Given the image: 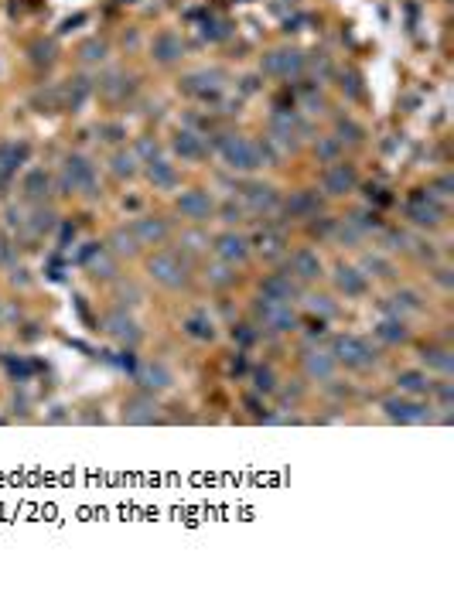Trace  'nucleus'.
I'll return each mask as SVG.
<instances>
[{
    "instance_id": "nucleus-19",
    "label": "nucleus",
    "mask_w": 454,
    "mask_h": 597,
    "mask_svg": "<svg viewBox=\"0 0 454 597\" xmlns=\"http://www.w3.org/2000/svg\"><path fill=\"white\" fill-rule=\"evenodd\" d=\"M151 55H154V62H160V65H171V62H178L184 55V44L178 34H171V31H164V34H158L154 38V44H151Z\"/></svg>"
},
{
    "instance_id": "nucleus-14",
    "label": "nucleus",
    "mask_w": 454,
    "mask_h": 597,
    "mask_svg": "<svg viewBox=\"0 0 454 597\" xmlns=\"http://www.w3.org/2000/svg\"><path fill=\"white\" fill-rule=\"evenodd\" d=\"M106 334L116 338V341H123V345H137V338H140V328H137V321L130 314H123V310H113L106 321Z\"/></svg>"
},
{
    "instance_id": "nucleus-40",
    "label": "nucleus",
    "mask_w": 454,
    "mask_h": 597,
    "mask_svg": "<svg viewBox=\"0 0 454 597\" xmlns=\"http://www.w3.org/2000/svg\"><path fill=\"white\" fill-rule=\"evenodd\" d=\"M308 308L315 310V314H321V318H332V314H335V304H332L328 297H308Z\"/></svg>"
},
{
    "instance_id": "nucleus-39",
    "label": "nucleus",
    "mask_w": 454,
    "mask_h": 597,
    "mask_svg": "<svg viewBox=\"0 0 454 597\" xmlns=\"http://www.w3.org/2000/svg\"><path fill=\"white\" fill-rule=\"evenodd\" d=\"M82 58H86V62H99V58H106V44H103V42H86V44H82Z\"/></svg>"
},
{
    "instance_id": "nucleus-23",
    "label": "nucleus",
    "mask_w": 454,
    "mask_h": 597,
    "mask_svg": "<svg viewBox=\"0 0 454 597\" xmlns=\"http://www.w3.org/2000/svg\"><path fill=\"white\" fill-rule=\"evenodd\" d=\"M396 386H400V393H407V396H427V393L434 389V382L427 379V372H420V369L400 372V376H396Z\"/></svg>"
},
{
    "instance_id": "nucleus-25",
    "label": "nucleus",
    "mask_w": 454,
    "mask_h": 597,
    "mask_svg": "<svg viewBox=\"0 0 454 597\" xmlns=\"http://www.w3.org/2000/svg\"><path fill=\"white\" fill-rule=\"evenodd\" d=\"M123 417L130 423H154L158 420V403L154 399H134V403H127Z\"/></svg>"
},
{
    "instance_id": "nucleus-41",
    "label": "nucleus",
    "mask_w": 454,
    "mask_h": 597,
    "mask_svg": "<svg viewBox=\"0 0 454 597\" xmlns=\"http://www.w3.org/2000/svg\"><path fill=\"white\" fill-rule=\"evenodd\" d=\"M339 140H352V144H359V140H362V130H359V127H355V123H352V120H341L339 123Z\"/></svg>"
},
{
    "instance_id": "nucleus-17",
    "label": "nucleus",
    "mask_w": 454,
    "mask_h": 597,
    "mask_svg": "<svg viewBox=\"0 0 454 597\" xmlns=\"http://www.w3.org/2000/svg\"><path fill=\"white\" fill-rule=\"evenodd\" d=\"M335 287H339L345 297H362L369 284H365L362 270H355V266H348V263H339L335 266Z\"/></svg>"
},
{
    "instance_id": "nucleus-15",
    "label": "nucleus",
    "mask_w": 454,
    "mask_h": 597,
    "mask_svg": "<svg viewBox=\"0 0 454 597\" xmlns=\"http://www.w3.org/2000/svg\"><path fill=\"white\" fill-rule=\"evenodd\" d=\"M137 236V243L140 246H160L168 239V222L164 219H154V215H144V219L134 222V229H130Z\"/></svg>"
},
{
    "instance_id": "nucleus-2",
    "label": "nucleus",
    "mask_w": 454,
    "mask_h": 597,
    "mask_svg": "<svg viewBox=\"0 0 454 597\" xmlns=\"http://www.w3.org/2000/svg\"><path fill=\"white\" fill-rule=\"evenodd\" d=\"M253 314H256L260 328H267V332H273V334H284V332H294L297 328V318H294V310H291V304L263 297V294H260V301L253 304Z\"/></svg>"
},
{
    "instance_id": "nucleus-28",
    "label": "nucleus",
    "mask_w": 454,
    "mask_h": 597,
    "mask_svg": "<svg viewBox=\"0 0 454 597\" xmlns=\"http://www.w3.org/2000/svg\"><path fill=\"white\" fill-rule=\"evenodd\" d=\"M376 334H379L383 341H389V345H400V341H407V338H410L407 325H403V318H386V321H379Z\"/></svg>"
},
{
    "instance_id": "nucleus-42",
    "label": "nucleus",
    "mask_w": 454,
    "mask_h": 597,
    "mask_svg": "<svg viewBox=\"0 0 454 597\" xmlns=\"http://www.w3.org/2000/svg\"><path fill=\"white\" fill-rule=\"evenodd\" d=\"M31 225H34V232H48V229H55V215H51V212H45V208H38Z\"/></svg>"
},
{
    "instance_id": "nucleus-37",
    "label": "nucleus",
    "mask_w": 454,
    "mask_h": 597,
    "mask_svg": "<svg viewBox=\"0 0 454 597\" xmlns=\"http://www.w3.org/2000/svg\"><path fill=\"white\" fill-rule=\"evenodd\" d=\"M68 106L75 110V106H82L86 103V96H89V79H72V86H68Z\"/></svg>"
},
{
    "instance_id": "nucleus-6",
    "label": "nucleus",
    "mask_w": 454,
    "mask_h": 597,
    "mask_svg": "<svg viewBox=\"0 0 454 597\" xmlns=\"http://www.w3.org/2000/svg\"><path fill=\"white\" fill-rule=\"evenodd\" d=\"M62 188L68 191H82V195H96V171L86 157L72 154L65 157V171H62Z\"/></svg>"
},
{
    "instance_id": "nucleus-13",
    "label": "nucleus",
    "mask_w": 454,
    "mask_h": 597,
    "mask_svg": "<svg viewBox=\"0 0 454 597\" xmlns=\"http://www.w3.org/2000/svg\"><path fill=\"white\" fill-rule=\"evenodd\" d=\"M291 277H297L301 284H311L321 277V256L315 249H297L291 256Z\"/></svg>"
},
{
    "instance_id": "nucleus-27",
    "label": "nucleus",
    "mask_w": 454,
    "mask_h": 597,
    "mask_svg": "<svg viewBox=\"0 0 454 597\" xmlns=\"http://www.w3.org/2000/svg\"><path fill=\"white\" fill-rule=\"evenodd\" d=\"M256 249H260V256H267V260H277V256H284L287 253V239L280 236V232H273V229H267V232H260V239H256Z\"/></svg>"
},
{
    "instance_id": "nucleus-4",
    "label": "nucleus",
    "mask_w": 454,
    "mask_h": 597,
    "mask_svg": "<svg viewBox=\"0 0 454 597\" xmlns=\"http://www.w3.org/2000/svg\"><path fill=\"white\" fill-rule=\"evenodd\" d=\"M219 151L226 157V164L232 171H253V168H263L260 161V144H253L246 137H226L219 144Z\"/></svg>"
},
{
    "instance_id": "nucleus-9",
    "label": "nucleus",
    "mask_w": 454,
    "mask_h": 597,
    "mask_svg": "<svg viewBox=\"0 0 454 597\" xmlns=\"http://www.w3.org/2000/svg\"><path fill=\"white\" fill-rule=\"evenodd\" d=\"M263 297H273V301H284V304H291L301 297V280L291 277V273H270L267 280H263V287H260Z\"/></svg>"
},
{
    "instance_id": "nucleus-31",
    "label": "nucleus",
    "mask_w": 454,
    "mask_h": 597,
    "mask_svg": "<svg viewBox=\"0 0 454 597\" xmlns=\"http://www.w3.org/2000/svg\"><path fill=\"white\" fill-rule=\"evenodd\" d=\"M393 301V310H396V318H403V314H417V310L424 308V301H420V294L417 290H400L396 297H389Z\"/></svg>"
},
{
    "instance_id": "nucleus-29",
    "label": "nucleus",
    "mask_w": 454,
    "mask_h": 597,
    "mask_svg": "<svg viewBox=\"0 0 454 597\" xmlns=\"http://www.w3.org/2000/svg\"><path fill=\"white\" fill-rule=\"evenodd\" d=\"M110 246H113L116 256H137V253H140V243H137V236L130 229H116L113 236H110Z\"/></svg>"
},
{
    "instance_id": "nucleus-36",
    "label": "nucleus",
    "mask_w": 454,
    "mask_h": 597,
    "mask_svg": "<svg viewBox=\"0 0 454 597\" xmlns=\"http://www.w3.org/2000/svg\"><path fill=\"white\" fill-rule=\"evenodd\" d=\"M113 175H120V177H134L137 175V154H134V151L113 157Z\"/></svg>"
},
{
    "instance_id": "nucleus-45",
    "label": "nucleus",
    "mask_w": 454,
    "mask_h": 597,
    "mask_svg": "<svg viewBox=\"0 0 454 597\" xmlns=\"http://www.w3.org/2000/svg\"><path fill=\"white\" fill-rule=\"evenodd\" d=\"M226 266H229V263H226ZM226 266H215V270H212V284H219V287H226V284H232V280H236V277L229 273Z\"/></svg>"
},
{
    "instance_id": "nucleus-16",
    "label": "nucleus",
    "mask_w": 454,
    "mask_h": 597,
    "mask_svg": "<svg viewBox=\"0 0 454 597\" xmlns=\"http://www.w3.org/2000/svg\"><path fill=\"white\" fill-rule=\"evenodd\" d=\"M219 72H191L182 79V89L188 96H198V99H208V96H219Z\"/></svg>"
},
{
    "instance_id": "nucleus-50",
    "label": "nucleus",
    "mask_w": 454,
    "mask_h": 597,
    "mask_svg": "<svg viewBox=\"0 0 454 597\" xmlns=\"http://www.w3.org/2000/svg\"><path fill=\"white\" fill-rule=\"evenodd\" d=\"M137 154H158V147H154L151 140H140V147H137Z\"/></svg>"
},
{
    "instance_id": "nucleus-10",
    "label": "nucleus",
    "mask_w": 454,
    "mask_h": 597,
    "mask_svg": "<svg viewBox=\"0 0 454 597\" xmlns=\"http://www.w3.org/2000/svg\"><path fill=\"white\" fill-rule=\"evenodd\" d=\"M215 256L222 260V263L236 266V263H246V256H250V243L239 236V232H222L219 239H215Z\"/></svg>"
},
{
    "instance_id": "nucleus-8",
    "label": "nucleus",
    "mask_w": 454,
    "mask_h": 597,
    "mask_svg": "<svg viewBox=\"0 0 454 597\" xmlns=\"http://www.w3.org/2000/svg\"><path fill=\"white\" fill-rule=\"evenodd\" d=\"M383 413H386L389 420H396V423H424V420H431V410H427L424 403L407 399V396L383 399Z\"/></svg>"
},
{
    "instance_id": "nucleus-48",
    "label": "nucleus",
    "mask_w": 454,
    "mask_h": 597,
    "mask_svg": "<svg viewBox=\"0 0 454 597\" xmlns=\"http://www.w3.org/2000/svg\"><path fill=\"white\" fill-rule=\"evenodd\" d=\"M386 243H389V249H407V236L403 232H386Z\"/></svg>"
},
{
    "instance_id": "nucleus-44",
    "label": "nucleus",
    "mask_w": 454,
    "mask_h": 597,
    "mask_svg": "<svg viewBox=\"0 0 454 597\" xmlns=\"http://www.w3.org/2000/svg\"><path fill=\"white\" fill-rule=\"evenodd\" d=\"M365 266H369V270H376V277H393V266H389L386 260H379V256H369Z\"/></svg>"
},
{
    "instance_id": "nucleus-38",
    "label": "nucleus",
    "mask_w": 454,
    "mask_h": 597,
    "mask_svg": "<svg viewBox=\"0 0 454 597\" xmlns=\"http://www.w3.org/2000/svg\"><path fill=\"white\" fill-rule=\"evenodd\" d=\"M24 154H27V147H7V151L0 154V171H11Z\"/></svg>"
},
{
    "instance_id": "nucleus-24",
    "label": "nucleus",
    "mask_w": 454,
    "mask_h": 597,
    "mask_svg": "<svg viewBox=\"0 0 454 597\" xmlns=\"http://www.w3.org/2000/svg\"><path fill=\"white\" fill-rule=\"evenodd\" d=\"M246 205L253 212H273L280 205V199H277V191L270 184H253V188H246Z\"/></svg>"
},
{
    "instance_id": "nucleus-21",
    "label": "nucleus",
    "mask_w": 454,
    "mask_h": 597,
    "mask_svg": "<svg viewBox=\"0 0 454 597\" xmlns=\"http://www.w3.org/2000/svg\"><path fill=\"white\" fill-rule=\"evenodd\" d=\"M284 208H287L291 219H315L321 212V195L318 191H297V195H291V201Z\"/></svg>"
},
{
    "instance_id": "nucleus-11",
    "label": "nucleus",
    "mask_w": 454,
    "mask_h": 597,
    "mask_svg": "<svg viewBox=\"0 0 454 597\" xmlns=\"http://www.w3.org/2000/svg\"><path fill=\"white\" fill-rule=\"evenodd\" d=\"M324 191L328 195H348V191H355V184H359V175H355V168L352 164H332L328 171H324Z\"/></svg>"
},
{
    "instance_id": "nucleus-3",
    "label": "nucleus",
    "mask_w": 454,
    "mask_h": 597,
    "mask_svg": "<svg viewBox=\"0 0 454 597\" xmlns=\"http://www.w3.org/2000/svg\"><path fill=\"white\" fill-rule=\"evenodd\" d=\"M147 273L158 280L160 287H171L178 290L188 284V263H184L178 253H158L147 260Z\"/></svg>"
},
{
    "instance_id": "nucleus-43",
    "label": "nucleus",
    "mask_w": 454,
    "mask_h": 597,
    "mask_svg": "<svg viewBox=\"0 0 454 597\" xmlns=\"http://www.w3.org/2000/svg\"><path fill=\"white\" fill-rule=\"evenodd\" d=\"M339 147H341L339 137H335V140H321V144H318V157H324V161H335V157H339Z\"/></svg>"
},
{
    "instance_id": "nucleus-7",
    "label": "nucleus",
    "mask_w": 454,
    "mask_h": 597,
    "mask_svg": "<svg viewBox=\"0 0 454 597\" xmlns=\"http://www.w3.org/2000/svg\"><path fill=\"white\" fill-rule=\"evenodd\" d=\"M263 72H267V75H277V79L301 75V72H304V55L294 51V48H277L270 55H263Z\"/></svg>"
},
{
    "instance_id": "nucleus-32",
    "label": "nucleus",
    "mask_w": 454,
    "mask_h": 597,
    "mask_svg": "<svg viewBox=\"0 0 454 597\" xmlns=\"http://www.w3.org/2000/svg\"><path fill=\"white\" fill-rule=\"evenodd\" d=\"M184 332L191 334V338H198V341H212V338H215V325H212L205 314H191V318L184 321Z\"/></svg>"
},
{
    "instance_id": "nucleus-18",
    "label": "nucleus",
    "mask_w": 454,
    "mask_h": 597,
    "mask_svg": "<svg viewBox=\"0 0 454 597\" xmlns=\"http://www.w3.org/2000/svg\"><path fill=\"white\" fill-rule=\"evenodd\" d=\"M335 355L324 352V348H311V352L304 355V372L311 379H318V382H324V379L335 376Z\"/></svg>"
},
{
    "instance_id": "nucleus-35",
    "label": "nucleus",
    "mask_w": 454,
    "mask_h": 597,
    "mask_svg": "<svg viewBox=\"0 0 454 597\" xmlns=\"http://www.w3.org/2000/svg\"><path fill=\"white\" fill-rule=\"evenodd\" d=\"M253 386H256V393H273L277 389V376H273L270 365H260L253 372Z\"/></svg>"
},
{
    "instance_id": "nucleus-33",
    "label": "nucleus",
    "mask_w": 454,
    "mask_h": 597,
    "mask_svg": "<svg viewBox=\"0 0 454 597\" xmlns=\"http://www.w3.org/2000/svg\"><path fill=\"white\" fill-rule=\"evenodd\" d=\"M48 188H51V177L45 171H31V175L24 177V195L27 199H45Z\"/></svg>"
},
{
    "instance_id": "nucleus-12",
    "label": "nucleus",
    "mask_w": 454,
    "mask_h": 597,
    "mask_svg": "<svg viewBox=\"0 0 454 597\" xmlns=\"http://www.w3.org/2000/svg\"><path fill=\"white\" fill-rule=\"evenodd\" d=\"M178 208H182V215L184 219H195V222H202V219H208L212 215V195L208 191H202V188H195V191H184L182 199H178Z\"/></svg>"
},
{
    "instance_id": "nucleus-20",
    "label": "nucleus",
    "mask_w": 454,
    "mask_h": 597,
    "mask_svg": "<svg viewBox=\"0 0 454 597\" xmlns=\"http://www.w3.org/2000/svg\"><path fill=\"white\" fill-rule=\"evenodd\" d=\"M137 382H140L144 389L160 393V389H168L175 379H171V372H168V365H160V362H144V365L137 369Z\"/></svg>"
},
{
    "instance_id": "nucleus-30",
    "label": "nucleus",
    "mask_w": 454,
    "mask_h": 597,
    "mask_svg": "<svg viewBox=\"0 0 454 597\" xmlns=\"http://www.w3.org/2000/svg\"><path fill=\"white\" fill-rule=\"evenodd\" d=\"M431 369H437V372H444V376H451L454 372V355L448 352V348H424V355H420Z\"/></svg>"
},
{
    "instance_id": "nucleus-47",
    "label": "nucleus",
    "mask_w": 454,
    "mask_h": 597,
    "mask_svg": "<svg viewBox=\"0 0 454 597\" xmlns=\"http://www.w3.org/2000/svg\"><path fill=\"white\" fill-rule=\"evenodd\" d=\"M236 338H239V341H243V345H253V341H256V332H253L250 325H239V328H236Z\"/></svg>"
},
{
    "instance_id": "nucleus-5",
    "label": "nucleus",
    "mask_w": 454,
    "mask_h": 597,
    "mask_svg": "<svg viewBox=\"0 0 454 597\" xmlns=\"http://www.w3.org/2000/svg\"><path fill=\"white\" fill-rule=\"evenodd\" d=\"M407 219L413 225H424V229H434V225H441L444 222V205L434 199L431 191H413L407 201Z\"/></svg>"
},
{
    "instance_id": "nucleus-34",
    "label": "nucleus",
    "mask_w": 454,
    "mask_h": 597,
    "mask_svg": "<svg viewBox=\"0 0 454 597\" xmlns=\"http://www.w3.org/2000/svg\"><path fill=\"white\" fill-rule=\"evenodd\" d=\"M89 263H92V273L96 277H103V280H110V277H116V263L103 253V246H96V253L89 256Z\"/></svg>"
},
{
    "instance_id": "nucleus-49",
    "label": "nucleus",
    "mask_w": 454,
    "mask_h": 597,
    "mask_svg": "<svg viewBox=\"0 0 454 597\" xmlns=\"http://www.w3.org/2000/svg\"><path fill=\"white\" fill-rule=\"evenodd\" d=\"M441 195H451V188H454V181H451V175H444V177H437V184H434Z\"/></svg>"
},
{
    "instance_id": "nucleus-1",
    "label": "nucleus",
    "mask_w": 454,
    "mask_h": 597,
    "mask_svg": "<svg viewBox=\"0 0 454 597\" xmlns=\"http://www.w3.org/2000/svg\"><path fill=\"white\" fill-rule=\"evenodd\" d=\"M332 355H335V362L348 365V369H372L376 365V348L359 334H339L335 345H332Z\"/></svg>"
},
{
    "instance_id": "nucleus-46",
    "label": "nucleus",
    "mask_w": 454,
    "mask_h": 597,
    "mask_svg": "<svg viewBox=\"0 0 454 597\" xmlns=\"http://www.w3.org/2000/svg\"><path fill=\"white\" fill-rule=\"evenodd\" d=\"M222 219H226V222H239V219H243V208H239V205H232V201H226V205H222Z\"/></svg>"
},
{
    "instance_id": "nucleus-22",
    "label": "nucleus",
    "mask_w": 454,
    "mask_h": 597,
    "mask_svg": "<svg viewBox=\"0 0 454 597\" xmlns=\"http://www.w3.org/2000/svg\"><path fill=\"white\" fill-rule=\"evenodd\" d=\"M171 147H175V154L184 157V161H202L205 157V140L191 130L175 133V144H171Z\"/></svg>"
},
{
    "instance_id": "nucleus-26",
    "label": "nucleus",
    "mask_w": 454,
    "mask_h": 597,
    "mask_svg": "<svg viewBox=\"0 0 454 597\" xmlns=\"http://www.w3.org/2000/svg\"><path fill=\"white\" fill-rule=\"evenodd\" d=\"M151 168H147V177H151V184L154 188H175L178 184V175H175V168L168 164V161H147Z\"/></svg>"
}]
</instances>
